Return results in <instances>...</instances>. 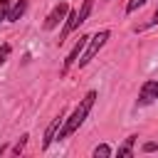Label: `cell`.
I'll return each mask as SVG.
<instances>
[{
    "label": "cell",
    "mask_w": 158,
    "mask_h": 158,
    "mask_svg": "<svg viewBox=\"0 0 158 158\" xmlns=\"http://www.w3.org/2000/svg\"><path fill=\"white\" fill-rule=\"evenodd\" d=\"M94 99H96V91H89V94L79 101V106L72 111V116H69L67 121H62V126H59V131H57V138H69V136L84 123V118L89 116V111H91V106H94Z\"/></svg>",
    "instance_id": "cell-1"
},
{
    "label": "cell",
    "mask_w": 158,
    "mask_h": 158,
    "mask_svg": "<svg viewBox=\"0 0 158 158\" xmlns=\"http://www.w3.org/2000/svg\"><path fill=\"white\" fill-rule=\"evenodd\" d=\"M106 40H109V30H101V32H96L94 37H89V40H86V47H84V49H86V52H84V57H81V59H77V62H79V67H86V64L99 54V49L106 44Z\"/></svg>",
    "instance_id": "cell-2"
},
{
    "label": "cell",
    "mask_w": 158,
    "mask_h": 158,
    "mask_svg": "<svg viewBox=\"0 0 158 158\" xmlns=\"http://www.w3.org/2000/svg\"><path fill=\"white\" fill-rule=\"evenodd\" d=\"M67 12H69V5L62 0V2H57L54 7H52V12L47 15V20H44V30H54L64 17H67Z\"/></svg>",
    "instance_id": "cell-3"
},
{
    "label": "cell",
    "mask_w": 158,
    "mask_h": 158,
    "mask_svg": "<svg viewBox=\"0 0 158 158\" xmlns=\"http://www.w3.org/2000/svg\"><path fill=\"white\" fill-rule=\"evenodd\" d=\"M156 99H158V81H156V79L143 81L141 94H138V104H141V106H146V104H151V101H156Z\"/></svg>",
    "instance_id": "cell-4"
},
{
    "label": "cell",
    "mask_w": 158,
    "mask_h": 158,
    "mask_svg": "<svg viewBox=\"0 0 158 158\" xmlns=\"http://www.w3.org/2000/svg\"><path fill=\"white\" fill-rule=\"evenodd\" d=\"M86 40H89V37H79V40H77V44L72 47V52H69V54H67V59H64L62 74H67V69H69L72 64H77V57H79V54L84 52V47H86Z\"/></svg>",
    "instance_id": "cell-5"
},
{
    "label": "cell",
    "mask_w": 158,
    "mask_h": 158,
    "mask_svg": "<svg viewBox=\"0 0 158 158\" xmlns=\"http://www.w3.org/2000/svg\"><path fill=\"white\" fill-rule=\"evenodd\" d=\"M62 121H64V111H59V116H57V118H52V123L47 126V131H44V141H42V148H49V143L57 138V131H59Z\"/></svg>",
    "instance_id": "cell-6"
},
{
    "label": "cell",
    "mask_w": 158,
    "mask_h": 158,
    "mask_svg": "<svg viewBox=\"0 0 158 158\" xmlns=\"http://www.w3.org/2000/svg\"><path fill=\"white\" fill-rule=\"evenodd\" d=\"M25 10H27V0H17V2L10 7V12H7V22H17V20L25 15Z\"/></svg>",
    "instance_id": "cell-7"
},
{
    "label": "cell",
    "mask_w": 158,
    "mask_h": 158,
    "mask_svg": "<svg viewBox=\"0 0 158 158\" xmlns=\"http://www.w3.org/2000/svg\"><path fill=\"white\" fill-rule=\"evenodd\" d=\"M136 138H138V136H128V138L118 146V158H123V156H131V153H133V143H136Z\"/></svg>",
    "instance_id": "cell-8"
},
{
    "label": "cell",
    "mask_w": 158,
    "mask_h": 158,
    "mask_svg": "<svg viewBox=\"0 0 158 158\" xmlns=\"http://www.w3.org/2000/svg\"><path fill=\"white\" fill-rule=\"evenodd\" d=\"M91 5H94V0H84V2H81L79 12H77V22H79V25L86 22V17H89V12H91Z\"/></svg>",
    "instance_id": "cell-9"
},
{
    "label": "cell",
    "mask_w": 158,
    "mask_h": 158,
    "mask_svg": "<svg viewBox=\"0 0 158 158\" xmlns=\"http://www.w3.org/2000/svg\"><path fill=\"white\" fill-rule=\"evenodd\" d=\"M94 156H96V158H99V156H101V158H109V156H111V148H109L106 143H101V146L94 148Z\"/></svg>",
    "instance_id": "cell-10"
},
{
    "label": "cell",
    "mask_w": 158,
    "mask_h": 158,
    "mask_svg": "<svg viewBox=\"0 0 158 158\" xmlns=\"http://www.w3.org/2000/svg\"><path fill=\"white\" fill-rule=\"evenodd\" d=\"M10 52H12V47H10V44H0V67H2L5 62H7Z\"/></svg>",
    "instance_id": "cell-11"
},
{
    "label": "cell",
    "mask_w": 158,
    "mask_h": 158,
    "mask_svg": "<svg viewBox=\"0 0 158 158\" xmlns=\"http://www.w3.org/2000/svg\"><path fill=\"white\" fill-rule=\"evenodd\" d=\"M7 12H10V0H0V22L7 20Z\"/></svg>",
    "instance_id": "cell-12"
},
{
    "label": "cell",
    "mask_w": 158,
    "mask_h": 158,
    "mask_svg": "<svg viewBox=\"0 0 158 158\" xmlns=\"http://www.w3.org/2000/svg\"><path fill=\"white\" fill-rule=\"evenodd\" d=\"M141 5H146V0H128V5H126V12H133V10H138Z\"/></svg>",
    "instance_id": "cell-13"
},
{
    "label": "cell",
    "mask_w": 158,
    "mask_h": 158,
    "mask_svg": "<svg viewBox=\"0 0 158 158\" xmlns=\"http://www.w3.org/2000/svg\"><path fill=\"white\" fill-rule=\"evenodd\" d=\"M27 138H30V136H22V138H20V141H17L15 146H12V153H22V148H25V143H27Z\"/></svg>",
    "instance_id": "cell-14"
},
{
    "label": "cell",
    "mask_w": 158,
    "mask_h": 158,
    "mask_svg": "<svg viewBox=\"0 0 158 158\" xmlns=\"http://www.w3.org/2000/svg\"><path fill=\"white\" fill-rule=\"evenodd\" d=\"M153 151H158V143H153V141L143 143V153H153Z\"/></svg>",
    "instance_id": "cell-15"
},
{
    "label": "cell",
    "mask_w": 158,
    "mask_h": 158,
    "mask_svg": "<svg viewBox=\"0 0 158 158\" xmlns=\"http://www.w3.org/2000/svg\"><path fill=\"white\" fill-rule=\"evenodd\" d=\"M158 22V7H156V12H153V25Z\"/></svg>",
    "instance_id": "cell-16"
}]
</instances>
